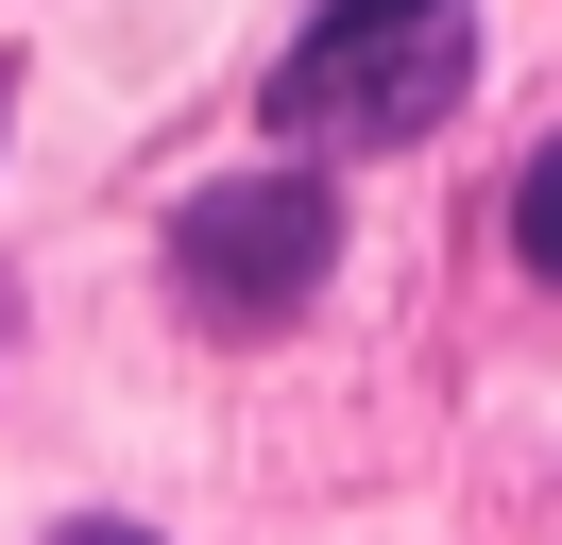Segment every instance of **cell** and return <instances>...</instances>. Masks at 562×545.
Returning a JSON list of instances; mask_svg holds the SVG:
<instances>
[{
	"label": "cell",
	"mask_w": 562,
	"mask_h": 545,
	"mask_svg": "<svg viewBox=\"0 0 562 545\" xmlns=\"http://www.w3.org/2000/svg\"><path fill=\"white\" fill-rule=\"evenodd\" d=\"M460 86H477V18H460V0H324L307 52L273 68V136L392 154V136H426Z\"/></svg>",
	"instance_id": "1"
},
{
	"label": "cell",
	"mask_w": 562,
	"mask_h": 545,
	"mask_svg": "<svg viewBox=\"0 0 562 545\" xmlns=\"http://www.w3.org/2000/svg\"><path fill=\"white\" fill-rule=\"evenodd\" d=\"M324 272H341V204H324V170H222V188L171 204V290H188V324H222V341L307 324Z\"/></svg>",
	"instance_id": "2"
},
{
	"label": "cell",
	"mask_w": 562,
	"mask_h": 545,
	"mask_svg": "<svg viewBox=\"0 0 562 545\" xmlns=\"http://www.w3.org/2000/svg\"><path fill=\"white\" fill-rule=\"evenodd\" d=\"M512 256H528V272L562 290V136H546V154L512 170Z\"/></svg>",
	"instance_id": "3"
},
{
	"label": "cell",
	"mask_w": 562,
	"mask_h": 545,
	"mask_svg": "<svg viewBox=\"0 0 562 545\" xmlns=\"http://www.w3.org/2000/svg\"><path fill=\"white\" fill-rule=\"evenodd\" d=\"M52 545H154V529H120V511H86V529H52Z\"/></svg>",
	"instance_id": "4"
}]
</instances>
